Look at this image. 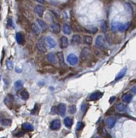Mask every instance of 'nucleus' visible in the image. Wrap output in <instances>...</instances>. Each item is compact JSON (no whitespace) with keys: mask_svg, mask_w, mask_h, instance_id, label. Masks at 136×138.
I'll return each instance as SVG.
<instances>
[{"mask_svg":"<svg viewBox=\"0 0 136 138\" xmlns=\"http://www.w3.org/2000/svg\"><path fill=\"white\" fill-rule=\"evenodd\" d=\"M83 41H84V44H87V45H91L92 43V37L91 36H88V35H85L84 36Z\"/></svg>","mask_w":136,"mask_h":138,"instance_id":"15","label":"nucleus"},{"mask_svg":"<svg viewBox=\"0 0 136 138\" xmlns=\"http://www.w3.org/2000/svg\"><path fill=\"white\" fill-rule=\"evenodd\" d=\"M1 124L4 126H10L11 124V120L9 119H3L1 120Z\"/></svg>","mask_w":136,"mask_h":138,"instance_id":"26","label":"nucleus"},{"mask_svg":"<svg viewBox=\"0 0 136 138\" xmlns=\"http://www.w3.org/2000/svg\"><path fill=\"white\" fill-rule=\"evenodd\" d=\"M47 60L51 63H56V59H55L54 53H49L47 55Z\"/></svg>","mask_w":136,"mask_h":138,"instance_id":"23","label":"nucleus"},{"mask_svg":"<svg viewBox=\"0 0 136 138\" xmlns=\"http://www.w3.org/2000/svg\"><path fill=\"white\" fill-rule=\"evenodd\" d=\"M94 52H95V54L97 55H97H98V56H100V53H101V52L100 51V49H97L96 48L94 49Z\"/></svg>","mask_w":136,"mask_h":138,"instance_id":"37","label":"nucleus"},{"mask_svg":"<svg viewBox=\"0 0 136 138\" xmlns=\"http://www.w3.org/2000/svg\"><path fill=\"white\" fill-rule=\"evenodd\" d=\"M95 138H100V137H96Z\"/></svg>","mask_w":136,"mask_h":138,"instance_id":"42","label":"nucleus"},{"mask_svg":"<svg viewBox=\"0 0 136 138\" xmlns=\"http://www.w3.org/2000/svg\"><path fill=\"white\" fill-rule=\"evenodd\" d=\"M7 66L9 69H13V61H11V60H8L7 61Z\"/></svg>","mask_w":136,"mask_h":138,"instance_id":"33","label":"nucleus"},{"mask_svg":"<svg viewBox=\"0 0 136 138\" xmlns=\"http://www.w3.org/2000/svg\"><path fill=\"white\" fill-rule=\"evenodd\" d=\"M122 99L123 102L126 103V104H129V103L131 102V100H132V95L130 94V93L124 94L122 96Z\"/></svg>","mask_w":136,"mask_h":138,"instance_id":"8","label":"nucleus"},{"mask_svg":"<svg viewBox=\"0 0 136 138\" xmlns=\"http://www.w3.org/2000/svg\"><path fill=\"white\" fill-rule=\"evenodd\" d=\"M16 39L17 43L19 44H23L24 43V37L21 32H17L16 36Z\"/></svg>","mask_w":136,"mask_h":138,"instance_id":"11","label":"nucleus"},{"mask_svg":"<svg viewBox=\"0 0 136 138\" xmlns=\"http://www.w3.org/2000/svg\"><path fill=\"white\" fill-rule=\"evenodd\" d=\"M44 11H45V7H44L38 5V6H36V7H35V12H36L39 16H43Z\"/></svg>","mask_w":136,"mask_h":138,"instance_id":"13","label":"nucleus"},{"mask_svg":"<svg viewBox=\"0 0 136 138\" xmlns=\"http://www.w3.org/2000/svg\"><path fill=\"white\" fill-rule=\"evenodd\" d=\"M37 2H39V3H44L45 2V0H37Z\"/></svg>","mask_w":136,"mask_h":138,"instance_id":"40","label":"nucleus"},{"mask_svg":"<svg viewBox=\"0 0 136 138\" xmlns=\"http://www.w3.org/2000/svg\"><path fill=\"white\" fill-rule=\"evenodd\" d=\"M87 109V104H82V107H81V110L83 112H86Z\"/></svg>","mask_w":136,"mask_h":138,"instance_id":"34","label":"nucleus"},{"mask_svg":"<svg viewBox=\"0 0 136 138\" xmlns=\"http://www.w3.org/2000/svg\"><path fill=\"white\" fill-rule=\"evenodd\" d=\"M115 123H116V120L113 117L107 118L106 120H105V125H106L109 129H112V128L114 127Z\"/></svg>","mask_w":136,"mask_h":138,"instance_id":"5","label":"nucleus"},{"mask_svg":"<svg viewBox=\"0 0 136 138\" xmlns=\"http://www.w3.org/2000/svg\"><path fill=\"white\" fill-rule=\"evenodd\" d=\"M91 57V49L88 47H84L82 49L81 53H80V57L83 61H87V59H89Z\"/></svg>","mask_w":136,"mask_h":138,"instance_id":"2","label":"nucleus"},{"mask_svg":"<svg viewBox=\"0 0 136 138\" xmlns=\"http://www.w3.org/2000/svg\"><path fill=\"white\" fill-rule=\"evenodd\" d=\"M135 19L136 20V11H135Z\"/></svg>","mask_w":136,"mask_h":138,"instance_id":"41","label":"nucleus"},{"mask_svg":"<svg viewBox=\"0 0 136 138\" xmlns=\"http://www.w3.org/2000/svg\"><path fill=\"white\" fill-rule=\"evenodd\" d=\"M97 45L100 48H104L105 45H103V41L101 39V36H99L98 38H97Z\"/></svg>","mask_w":136,"mask_h":138,"instance_id":"27","label":"nucleus"},{"mask_svg":"<svg viewBox=\"0 0 136 138\" xmlns=\"http://www.w3.org/2000/svg\"><path fill=\"white\" fill-rule=\"evenodd\" d=\"M58 112V107H53L51 109V114H56Z\"/></svg>","mask_w":136,"mask_h":138,"instance_id":"36","label":"nucleus"},{"mask_svg":"<svg viewBox=\"0 0 136 138\" xmlns=\"http://www.w3.org/2000/svg\"><path fill=\"white\" fill-rule=\"evenodd\" d=\"M37 49L41 52V53H44L46 52V47H45V37H41L37 43L36 44Z\"/></svg>","mask_w":136,"mask_h":138,"instance_id":"1","label":"nucleus"},{"mask_svg":"<svg viewBox=\"0 0 136 138\" xmlns=\"http://www.w3.org/2000/svg\"><path fill=\"white\" fill-rule=\"evenodd\" d=\"M126 68H124L123 69L121 70V72L117 74V76L116 77V78H115L116 81H117V80H119V79L122 78L126 74Z\"/></svg>","mask_w":136,"mask_h":138,"instance_id":"24","label":"nucleus"},{"mask_svg":"<svg viewBox=\"0 0 136 138\" xmlns=\"http://www.w3.org/2000/svg\"><path fill=\"white\" fill-rule=\"evenodd\" d=\"M58 113L61 116H63L66 113V110H67V107L64 104H58Z\"/></svg>","mask_w":136,"mask_h":138,"instance_id":"6","label":"nucleus"},{"mask_svg":"<svg viewBox=\"0 0 136 138\" xmlns=\"http://www.w3.org/2000/svg\"><path fill=\"white\" fill-rule=\"evenodd\" d=\"M39 110H40V106H39L38 104H36V105L34 106V108L31 111V114H32V115L37 114V112H39Z\"/></svg>","mask_w":136,"mask_h":138,"instance_id":"28","label":"nucleus"},{"mask_svg":"<svg viewBox=\"0 0 136 138\" xmlns=\"http://www.w3.org/2000/svg\"><path fill=\"white\" fill-rule=\"evenodd\" d=\"M0 130H1V129H0Z\"/></svg>","mask_w":136,"mask_h":138,"instance_id":"44","label":"nucleus"},{"mask_svg":"<svg viewBox=\"0 0 136 138\" xmlns=\"http://www.w3.org/2000/svg\"><path fill=\"white\" fill-rule=\"evenodd\" d=\"M114 99H115V97L114 96H113V97L110 98V99H109V103H110V104H113V102L114 101Z\"/></svg>","mask_w":136,"mask_h":138,"instance_id":"39","label":"nucleus"},{"mask_svg":"<svg viewBox=\"0 0 136 138\" xmlns=\"http://www.w3.org/2000/svg\"><path fill=\"white\" fill-rule=\"evenodd\" d=\"M37 23L40 25V27H41V29L43 30V31H45V30L47 29V25H46V24H45L44 21H42L41 19H37Z\"/></svg>","mask_w":136,"mask_h":138,"instance_id":"22","label":"nucleus"},{"mask_svg":"<svg viewBox=\"0 0 136 138\" xmlns=\"http://www.w3.org/2000/svg\"><path fill=\"white\" fill-rule=\"evenodd\" d=\"M50 29L54 33H58L60 31V26L57 23H53L50 24Z\"/></svg>","mask_w":136,"mask_h":138,"instance_id":"12","label":"nucleus"},{"mask_svg":"<svg viewBox=\"0 0 136 138\" xmlns=\"http://www.w3.org/2000/svg\"><path fill=\"white\" fill-rule=\"evenodd\" d=\"M23 82L22 81H17L15 82V88H16V90H18L19 88H21V87L23 86Z\"/></svg>","mask_w":136,"mask_h":138,"instance_id":"32","label":"nucleus"},{"mask_svg":"<svg viewBox=\"0 0 136 138\" xmlns=\"http://www.w3.org/2000/svg\"><path fill=\"white\" fill-rule=\"evenodd\" d=\"M72 124H73V120L72 118H70V117H67L64 119V124L66 125V127L70 129V127L72 126Z\"/></svg>","mask_w":136,"mask_h":138,"instance_id":"17","label":"nucleus"},{"mask_svg":"<svg viewBox=\"0 0 136 138\" xmlns=\"http://www.w3.org/2000/svg\"><path fill=\"white\" fill-rule=\"evenodd\" d=\"M31 27H32V32L35 34V35H39L40 34V32H41V31H40V29H39V27L38 26L35 24V23H32L31 24Z\"/></svg>","mask_w":136,"mask_h":138,"instance_id":"18","label":"nucleus"},{"mask_svg":"<svg viewBox=\"0 0 136 138\" xmlns=\"http://www.w3.org/2000/svg\"><path fill=\"white\" fill-rule=\"evenodd\" d=\"M61 127V123L59 120H53L50 124V129L52 130H58Z\"/></svg>","mask_w":136,"mask_h":138,"instance_id":"4","label":"nucleus"},{"mask_svg":"<svg viewBox=\"0 0 136 138\" xmlns=\"http://www.w3.org/2000/svg\"><path fill=\"white\" fill-rule=\"evenodd\" d=\"M68 112H69V113L70 114H75V112H76V107H75V105L70 106L69 109H68Z\"/></svg>","mask_w":136,"mask_h":138,"instance_id":"29","label":"nucleus"},{"mask_svg":"<svg viewBox=\"0 0 136 138\" xmlns=\"http://www.w3.org/2000/svg\"><path fill=\"white\" fill-rule=\"evenodd\" d=\"M82 42V38L81 36H79V34H75L72 36V40H71V43L77 45V44H80Z\"/></svg>","mask_w":136,"mask_h":138,"instance_id":"7","label":"nucleus"},{"mask_svg":"<svg viewBox=\"0 0 136 138\" xmlns=\"http://www.w3.org/2000/svg\"><path fill=\"white\" fill-rule=\"evenodd\" d=\"M67 61L70 65L74 66V65H75L77 63L78 60H77V57H75L74 54H70L69 56H68V57H67Z\"/></svg>","mask_w":136,"mask_h":138,"instance_id":"10","label":"nucleus"},{"mask_svg":"<svg viewBox=\"0 0 136 138\" xmlns=\"http://www.w3.org/2000/svg\"><path fill=\"white\" fill-rule=\"evenodd\" d=\"M116 108L118 112H123L126 111V107L125 104H123L122 103H119V104H117V106H116Z\"/></svg>","mask_w":136,"mask_h":138,"instance_id":"19","label":"nucleus"},{"mask_svg":"<svg viewBox=\"0 0 136 138\" xmlns=\"http://www.w3.org/2000/svg\"><path fill=\"white\" fill-rule=\"evenodd\" d=\"M68 44H69V41H68L67 37L62 36L61 40H60V47L62 49H65V48H67L68 46Z\"/></svg>","mask_w":136,"mask_h":138,"instance_id":"9","label":"nucleus"},{"mask_svg":"<svg viewBox=\"0 0 136 138\" xmlns=\"http://www.w3.org/2000/svg\"><path fill=\"white\" fill-rule=\"evenodd\" d=\"M2 138H6V137H2Z\"/></svg>","mask_w":136,"mask_h":138,"instance_id":"43","label":"nucleus"},{"mask_svg":"<svg viewBox=\"0 0 136 138\" xmlns=\"http://www.w3.org/2000/svg\"><path fill=\"white\" fill-rule=\"evenodd\" d=\"M57 56H58V61L60 65H61L62 66H66V65H65V61H64V57H63V53H62V52H58L57 53Z\"/></svg>","mask_w":136,"mask_h":138,"instance_id":"14","label":"nucleus"},{"mask_svg":"<svg viewBox=\"0 0 136 138\" xmlns=\"http://www.w3.org/2000/svg\"><path fill=\"white\" fill-rule=\"evenodd\" d=\"M84 127V124L82 121H79L77 123V126H76V130L77 131H80L83 129V128Z\"/></svg>","mask_w":136,"mask_h":138,"instance_id":"31","label":"nucleus"},{"mask_svg":"<svg viewBox=\"0 0 136 138\" xmlns=\"http://www.w3.org/2000/svg\"><path fill=\"white\" fill-rule=\"evenodd\" d=\"M12 102H13V96H11V95H8L5 98V104H6L7 106H11Z\"/></svg>","mask_w":136,"mask_h":138,"instance_id":"21","label":"nucleus"},{"mask_svg":"<svg viewBox=\"0 0 136 138\" xmlns=\"http://www.w3.org/2000/svg\"><path fill=\"white\" fill-rule=\"evenodd\" d=\"M130 91L133 92V93H136V86H134L130 90Z\"/></svg>","mask_w":136,"mask_h":138,"instance_id":"38","label":"nucleus"},{"mask_svg":"<svg viewBox=\"0 0 136 138\" xmlns=\"http://www.w3.org/2000/svg\"><path fill=\"white\" fill-rule=\"evenodd\" d=\"M63 32H64V33H66V34H70V28L69 25H68L67 24H64V26H63Z\"/></svg>","mask_w":136,"mask_h":138,"instance_id":"30","label":"nucleus"},{"mask_svg":"<svg viewBox=\"0 0 136 138\" xmlns=\"http://www.w3.org/2000/svg\"><path fill=\"white\" fill-rule=\"evenodd\" d=\"M7 25L11 27H13V21H12L11 19H8V20H7Z\"/></svg>","mask_w":136,"mask_h":138,"instance_id":"35","label":"nucleus"},{"mask_svg":"<svg viewBox=\"0 0 136 138\" xmlns=\"http://www.w3.org/2000/svg\"><path fill=\"white\" fill-rule=\"evenodd\" d=\"M45 40H46L48 45H49L50 48H54L55 46H56V42L54 41V39L50 38L49 36H47L46 38H45Z\"/></svg>","mask_w":136,"mask_h":138,"instance_id":"16","label":"nucleus"},{"mask_svg":"<svg viewBox=\"0 0 136 138\" xmlns=\"http://www.w3.org/2000/svg\"><path fill=\"white\" fill-rule=\"evenodd\" d=\"M20 96L22 98V99L27 100L29 98V92H28L27 91H23L21 92V94H20Z\"/></svg>","mask_w":136,"mask_h":138,"instance_id":"25","label":"nucleus"},{"mask_svg":"<svg viewBox=\"0 0 136 138\" xmlns=\"http://www.w3.org/2000/svg\"><path fill=\"white\" fill-rule=\"evenodd\" d=\"M102 96H103V93L102 92L95 91V92L92 93V94L89 95L88 98H87V99L91 100V101H95V100H97V99H100Z\"/></svg>","mask_w":136,"mask_h":138,"instance_id":"3","label":"nucleus"},{"mask_svg":"<svg viewBox=\"0 0 136 138\" xmlns=\"http://www.w3.org/2000/svg\"><path fill=\"white\" fill-rule=\"evenodd\" d=\"M22 128H23V129L26 130V131H32V130H33L32 125L29 124V123H24V124H23Z\"/></svg>","mask_w":136,"mask_h":138,"instance_id":"20","label":"nucleus"}]
</instances>
